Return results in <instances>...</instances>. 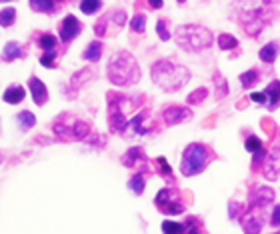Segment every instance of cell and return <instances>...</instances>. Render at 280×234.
I'll return each mask as SVG.
<instances>
[{"instance_id":"6da1fadb","label":"cell","mask_w":280,"mask_h":234,"mask_svg":"<svg viewBox=\"0 0 280 234\" xmlns=\"http://www.w3.org/2000/svg\"><path fill=\"white\" fill-rule=\"evenodd\" d=\"M150 76L158 84V88L166 92H176L190 80V70L182 64H174L172 60H156L152 64Z\"/></svg>"},{"instance_id":"7a4b0ae2","label":"cell","mask_w":280,"mask_h":234,"mask_svg":"<svg viewBox=\"0 0 280 234\" xmlns=\"http://www.w3.org/2000/svg\"><path fill=\"white\" fill-rule=\"evenodd\" d=\"M108 78L116 86H130L140 80L138 62L126 50H118L108 62Z\"/></svg>"},{"instance_id":"3957f363","label":"cell","mask_w":280,"mask_h":234,"mask_svg":"<svg viewBox=\"0 0 280 234\" xmlns=\"http://www.w3.org/2000/svg\"><path fill=\"white\" fill-rule=\"evenodd\" d=\"M174 38H176V44L190 54L202 52V50L210 48L212 42H214V34L206 26H200V24L178 26L176 32H174Z\"/></svg>"},{"instance_id":"277c9868","label":"cell","mask_w":280,"mask_h":234,"mask_svg":"<svg viewBox=\"0 0 280 234\" xmlns=\"http://www.w3.org/2000/svg\"><path fill=\"white\" fill-rule=\"evenodd\" d=\"M52 132L66 142H74V140H86L92 132H90V124L72 116V114H60L58 120L52 124Z\"/></svg>"},{"instance_id":"5b68a950","label":"cell","mask_w":280,"mask_h":234,"mask_svg":"<svg viewBox=\"0 0 280 234\" xmlns=\"http://www.w3.org/2000/svg\"><path fill=\"white\" fill-rule=\"evenodd\" d=\"M212 152L204 146V144H198V142H192L184 148V154H182V160H180V170L184 176H196L200 174L208 162L212 160Z\"/></svg>"},{"instance_id":"8992f818","label":"cell","mask_w":280,"mask_h":234,"mask_svg":"<svg viewBox=\"0 0 280 234\" xmlns=\"http://www.w3.org/2000/svg\"><path fill=\"white\" fill-rule=\"evenodd\" d=\"M128 96L122 94H108V120H110V130L112 132H126V116H124V102Z\"/></svg>"},{"instance_id":"52a82bcc","label":"cell","mask_w":280,"mask_h":234,"mask_svg":"<svg viewBox=\"0 0 280 234\" xmlns=\"http://www.w3.org/2000/svg\"><path fill=\"white\" fill-rule=\"evenodd\" d=\"M156 206L164 214H184V204L174 188H162L156 194Z\"/></svg>"},{"instance_id":"ba28073f","label":"cell","mask_w":280,"mask_h":234,"mask_svg":"<svg viewBox=\"0 0 280 234\" xmlns=\"http://www.w3.org/2000/svg\"><path fill=\"white\" fill-rule=\"evenodd\" d=\"M274 200V190L268 186H256L252 188L248 196V210L252 212H262L270 202Z\"/></svg>"},{"instance_id":"9c48e42d","label":"cell","mask_w":280,"mask_h":234,"mask_svg":"<svg viewBox=\"0 0 280 234\" xmlns=\"http://www.w3.org/2000/svg\"><path fill=\"white\" fill-rule=\"evenodd\" d=\"M190 116H192V110L190 108H184V106H166L162 110V118H164V122L168 126L186 122V120H190Z\"/></svg>"},{"instance_id":"30bf717a","label":"cell","mask_w":280,"mask_h":234,"mask_svg":"<svg viewBox=\"0 0 280 234\" xmlns=\"http://www.w3.org/2000/svg\"><path fill=\"white\" fill-rule=\"evenodd\" d=\"M264 28V10L262 8H256V10H250L248 16H246V22H244V30L256 38L260 34V30Z\"/></svg>"},{"instance_id":"8fae6325","label":"cell","mask_w":280,"mask_h":234,"mask_svg":"<svg viewBox=\"0 0 280 234\" xmlns=\"http://www.w3.org/2000/svg\"><path fill=\"white\" fill-rule=\"evenodd\" d=\"M80 30H82V26H80L78 18L72 16V14H68L62 20V26H60V40L62 42H70V40H74L80 34Z\"/></svg>"},{"instance_id":"7c38bea8","label":"cell","mask_w":280,"mask_h":234,"mask_svg":"<svg viewBox=\"0 0 280 234\" xmlns=\"http://www.w3.org/2000/svg\"><path fill=\"white\" fill-rule=\"evenodd\" d=\"M122 164H124V166H128V168H136V166H140L142 170H146V168H148V160H146V156H144V152H142V148H140V146L130 148V150L122 156Z\"/></svg>"},{"instance_id":"4fadbf2b","label":"cell","mask_w":280,"mask_h":234,"mask_svg":"<svg viewBox=\"0 0 280 234\" xmlns=\"http://www.w3.org/2000/svg\"><path fill=\"white\" fill-rule=\"evenodd\" d=\"M242 226H244V232L246 234H260L262 226H264L262 212H252V210H248V212L242 216Z\"/></svg>"},{"instance_id":"5bb4252c","label":"cell","mask_w":280,"mask_h":234,"mask_svg":"<svg viewBox=\"0 0 280 234\" xmlns=\"http://www.w3.org/2000/svg\"><path fill=\"white\" fill-rule=\"evenodd\" d=\"M28 86H30L32 100H34L38 106H44V104H46V100H48V90H46L44 82H42L40 78L32 76V78H30V82H28Z\"/></svg>"},{"instance_id":"9a60e30c","label":"cell","mask_w":280,"mask_h":234,"mask_svg":"<svg viewBox=\"0 0 280 234\" xmlns=\"http://www.w3.org/2000/svg\"><path fill=\"white\" fill-rule=\"evenodd\" d=\"M146 110H142L138 112L136 116H132L130 120H128V124H126V130L128 132H132V134H140V136H144L146 132H148V128L144 126V120H146Z\"/></svg>"},{"instance_id":"2e32d148","label":"cell","mask_w":280,"mask_h":234,"mask_svg":"<svg viewBox=\"0 0 280 234\" xmlns=\"http://www.w3.org/2000/svg\"><path fill=\"white\" fill-rule=\"evenodd\" d=\"M20 56H24V48L18 42H6L4 44V48H2V60L4 62H12Z\"/></svg>"},{"instance_id":"e0dca14e","label":"cell","mask_w":280,"mask_h":234,"mask_svg":"<svg viewBox=\"0 0 280 234\" xmlns=\"http://www.w3.org/2000/svg\"><path fill=\"white\" fill-rule=\"evenodd\" d=\"M264 94H266V106H268L270 110H274L280 104V80H274V82L264 90Z\"/></svg>"},{"instance_id":"ac0fdd59","label":"cell","mask_w":280,"mask_h":234,"mask_svg":"<svg viewBox=\"0 0 280 234\" xmlns=\"http://www.w3.org/2000/svg\"><path fill=\"white\" fill-rule=\"evenodd\" d=\"M278 42H270V44H266V46H262L260 48V52H258V56H260V60L262 62H266V64H272L276 58H278Z\"/></svg>"},{"instance_id":"d6986e66","label":"cell","mask_w":280,"mask_h":234,"mask_svg":"<svg viewBox=\"0 0 280 234\" xmlns=\"http://www.w3.org/2000/svg\"><path fill=\"white\" fill-rule=\"evenodd\" d=\"M24 96H26V90L22 86H8L4 90V100L8 104H18V102L24 100Z\"/></svg>"},{"instance_id":"ffe728a7","label":"cell","mask_w":280,"mask_h":234,"mask_svg":"<svg viewBox=\"0 0 280 234\" xmlns=\"http://www.w3.org/2000/svg\"><path fill=\"white\" fill-rule=\"evenodd\" d=\"M100 56H102V42H100V40H92V42L86 46V50H84V58H86L88 62H98Z\"/></svg>"},{"instance_id":"44dd1931","label":"cell","mask_w":280,"mask_h":234,"mask_svg":"<svg viewBox=\"0 0 280 234\" xmlns=\"http://www.w3.org/2000/svg\"><path fill=\"white\" fill-rule=\"evenodd\" d=\"M18 126H20L22 132L30 130L32 126H36V116H34L30 110H22V112L18 114Z\"/></svg>"},{"instance_id":"7402d4cb","label":"cell","mask_w":280,"mask_h":234,"mask_svg":"<svg viewBox=\"0 0 280 234\" xmlns=\"http://www.w3.org/2000/svg\"><path fill=\"white\" fill-rule=\"evenodd\" d=\"M38 46H40L46 54H48V52H54V50H56V36L50 34V32L42 34V36L38 38Z\"/></svg>"},{"instance_id":"603a6c76","label":"cell","mask_w":280,"mask_h":234,"mask_svg":"<svg viewBox=\"0 0 280 234\" xmlns=\"http://www.w3.org/2000/svg\"><path fill=\"white\" fill-rule=\"evenodd\" d=\"M86 78H92V72H90V70H80V72H76V74L72 76V80H70V86H72L70 96H74V94H76V90L82 86L80 82H82V80H86Z\"/></svg>"},{"instance_id":"cb8c5ba5","label":"cell","mask_w":280,"mask_h":234,"mask_svg":"<svg viewBox=\"0 0 280 234\" xmlns=\"http://www.w3.org/2000/svg\"><path fill=\"white\" fill-rule=\"evenodd\" d=\"M144 186H146V180H144V176H142V172H136L130 180H128V188L136 194V196H140L142 192H144Z\"/></svg>"},{"instance_id":"d4e9b609","label":"cell","mask_w":280,"mask_h":234,"mask_svg":"<svg viewBox=\"0 0 280 234\" xmlns=\"http://www.w3.org/2000/svg\"><path fill=\"white\" fill-rule=\"evenodd\" d=\"M14 20H16V10H14V6H6V8H2L0 10V24L2 26H12L14 24Z\"/></svg>"},{"instance_id":"484cf974","label":"cell","mask_w":280,"mask_h":234,"mask_svg":"<svg viewBox=\"0 0 280 234\" xmlns=\"http://www.w3.org/2000/svg\"><path fill=\"white\" fill-rule=\"evenodd\" d=\"M30 8L36 12H52L56 8V2L52 0H30Z\"/></svg>"},{"instance_id":"4316f807","label":"cell","mask_w":280,"mask_h":234,"mask_svg":"<svg viewBox=\"0 0 280 234\" xmlns=\"http://www.w3.org/2000/svg\"><path fill=\"white\" fill-rule=\"evenodd\" d=\"M162 232L164 234H184L186 232V224H178L172 220H164L162 222Z\"/></svg>"},{"instance_id":"83f0119b","label":"cell","mask_w":280,"mask_h":234,"mask_svg":"<svg viewBox=\"0 0 280 234\" xmlns=\"http://www.w3.org/2000/svg\"><path fill=\"white\" fill-rule=\"evenodd\" d=\"M258 78H260V74L256 70H248V72H242L240 74V82H242L244 88H252L258 82Z\"/></svg>"},{"instance_id":"f1b7e54d","label":"cell","mask_w":280,"mask_h":234,"mask_svg":"<svg viewBox=\"0 0 280 234\" xmlns=\"http://www.w3.org/2000/svg\"><path fill=\"white\" fill-rule=\"evenodd\" d=\"M218 46H220V50H232V48L238 46V40L230 34H220L218 36Z\"/></svg>"},{"instance_id":"f546056e","label":"cell","mask_w":280,"mask_h":234,"mask_svg":"<svg viewBox=\"0 0 280 234\" xmlns=\"http://www.w3.org/2000/svg\"><path fill=\"white\" fill-rule=\"evenodd\" d=\"M244 146H246V150H248V152H252V154H256L258 150H262V148H264V144H262V140H260L258 136H254V134H250V136L246 138V142H244Z\"/></svg>"},{"instance_id":"4dcf8cb0","label":"cell","mask_w":280,"mask_h":234,"mask_svg":"<svg viewBox=\"0 0 280 234\" xmlns=\"http://www.w3.org/2000/svg\"><path fill=\"white\" fill-rule=\"evenodd\" d=\"M100 8H102V2L100 0H84V2H80V10L84 14H94Z\"/></svg>"},{"instance_id":"1f68e13d","label":"cell","mask_w":280,"mask_h":234,"mask_svg":"<svg viewBox=\"0 0 280 234\" xmlns=\"http://www.w3.org/2000/svg\"><path fill=\"white\" fill-rule=\"evenodd\" d=\"M108 18H110V22H112L116 28H122V26L126 24V12H124V10H112V12L108 14Z\"/></svg>"},{"instance_id":"d6a6232c","label":"cell","mask_w":280,"mask_h":234,"mask_svg":"<svg viewBox=\"0 0 280 234\" xmlns=\"http://www.w3.org/2000/svg\"><path fill=\"white\" fill-rule=\"evenodd\" d=\"M206 94H208V90H206V88H196L194 92H190V94H188L186 102H188V104H200V102L206 98Z\"/></svg>"},{"instance_id":"836d02e7","label":"cell","mask_w":280,"mask_h":234,"mask_svg":"<svg viewBox=\"0 0 280 234\" xmlns=\"http://www.w3.org/2000/svg\"><path fill=\"white\" fill-rule=\"evenodd\" d=\"M130 28H132V32L142 34V32L146 30V16H144V14H136V16L130 20Z\"/></svg>"},{"instance_id":"e575fe53","label":"cell","mask_w":280,"mask_h":234,"mask_svg":"<svg viewBox=\"0 0 280 234\" xmlns=\"http://www.w3.org/2000/svg\"><path fill=\"white\" fill-rule=\"evenodd\" d=\"M214 80L218 82V92H216V98H218V100H222V98L228 94V84H226V80H224L220 74H216V76H214Z\"/></svg>"},{"instance_id":"d590c367","label":"cell","mask_w":280,"mask_h":234,"mask_svg":"<svg viewBox=\"0 0 280 234\" xmlns=\"http://www.w3.org/2000/svg\"><path fill=\"white\" fill-rule=\"evenodd\" d=\"M156 164H158V170H160V174L162 176H166V178H172V168H170V164L166 162V158H156Z\"/></svg>"},{"instance_id":"8d00e7d4","label":"cell","mask_w":280,"mask_h":234,"mask_svg":"<svg viewBox=\"0 0 280 234\" xmlns=\"http://www.w3.org/2000/svg\"><path fill=\"white\" fill-rule=\"evenodd\" d=\"M156 32H158L160 40H168V38H170V32H168V28H166V20H164V18H160V20L156 22Z\"/></svg>"},{"instance_id":"74e56055","label":"cell","mask_w":280,"mask_h":234,"mask_svg":"<svg viewBox=\"0 0 280 234\" xmlns=\"http://www.w3.org/2000/svg\"><path fill=\"white\" fill-rule=\"evenodd\" d=\"M54 60H56V52H48V54H42L40 56V64L46 66V68H52L54 66Z\"/></svg>"},{"instance_id":"f35d334b","label":"cell","mask_w":280,"mask_h":234,"mask_svg":"<svg viewBox=\"0 0 280 234\" xmlns=\"http://www.w3.org/2000/svg\"><path fill=\"white\" fill-rule=\"evenodd\" d=\"M228 210H230V212H228L230 218H238V216H240V210H242V204H238V202H230V204H228Z\"/></svg>"},{"instance_id":"ab89813d","label":"cell","mask_w":280,"mask_h":234,"mask_svg":"<svg viewBox=\"0 0 280 234\" xmlns=\"http://www.w3.org/2000/svg\"><path fill=\"white\" fill-rule=\"evenodd\" d=\"M184 234H202V232H200V226H196V220H194V218H188L186 232H184Z\"/></svg>"},{"instance_id":"60d3db41","label":"cell","mask_w":280,"mask_h":234,"mask_svg":"<svg viewBox=\"0 0 280 234\" xmlns=\"http://www.w3.org/2000/svg\"><path fill=\"white\" fill-rule=\"evenodd\" d=\"M262 160H266V150H264V148H262V150H258V152L254 154V160H252V166H254V168H258Z\"/></svg>"},{"instance_id":"b9f144b4","label":"cell","mask_w":280,"mask_h":234,"mask_svg":"<svg viewBox=\"0 0 280 234\" xmlns=\"http://www.w3.org/2000/svg\"><path fill=\"white\" fill-rule=\"evenodd\" d=\"M270 224H272V226H276V228L280 226V204H276V206H274V210H272Z\"/></svg>"},{"instance_id":"7bdbcfd3","label":"cell","mask_w":280,"mask_h":234,"mask_svg":"<svg viewBox=\"0 0 280 234\" xmlns=\"http://www.w3.org/2000/svg\"><path fill=\"white\" fill-rule=\"evenodd\" d=\"M250 100H254L258 104H266V94L264 92H252L250 94Z\"/></svg>"},{"instance_id":"ee69618b","label":"cell","mask_w":280,"mask_h":234,"mask_svg":"<svg viewBox=\"0 0 280 234\" xmlns=\"http://www.w3.org/2000/svg\"><path fill=\"white\" fill-rule=\"evenodd\" d=\"M148 4H150L152 8H162V4H164V2H160V0H150Z\"/></svg>"},{"instance_id":"f6af8a7d","label":"cell","mask_w":280,"mask_h":234,"mask_svg":"<svg viewBox=\"0 0 280 234\" xmlns=\"http://www.w3.org/2000/svg\"><path fill=\"white\" fill-rule=\"evenodd\" d=\"M274 234H280V232H274Z\"/></svg>"}]
</instances>
